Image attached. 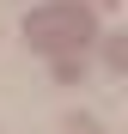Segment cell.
<instances>
[{
	"label": "cell",
	"instance_id": "7a4b0ae2",
	"mask_svg": "<svg viewBox=\"0 0 128 134\" xmlns=\"http://www.w3.org/2000/svg\"><path fill=\"white\" fill-rule=\"evenodd\" d=\"M55 79H61V85L85 79V55H73V49H67V55H55Z\"/></svg>",
	"mask_w": 128,
	"mask_h": 134
},
{
	"label": "cell",
	"instance_id": "277c9868",
	"mask_svg": "<svg viewBox=\"0 0 128 134\" xmlns=\"http://www.w3.org/2000/svg\"><path fill=\"white\" fill-rule=\"evenodd\" d=\"M61 134H98V122H92V116H79V110H73V116H61Z\"/></svg>",
	"mask_w": 128,
	"mask_h": 134
},
{
	"label": "cell",
	"instance_id": "6da1fadb",
	"mask_svg": "<svg viewBox=\"0 0 128 134\" xmlns=\"http://www.w3.org/2000/svg\"><path fill=\"white\" fill-rule=\"evenodd\" d=\"M25 43L31 49H49V55H67L92 43V12L85 6H43L25 18Z\"/></svg>",
	"mask_w": 128,
	"mask_h": 134
},
{
	"label": "cell",
	"instance_id": "3957f363",
	"mask_svg": "<svg viewBox=\"0 0 128 134\" xmlns=\"http://www.w3.org/2000/svg\"><path fill=\"white\" fill-rule=\"evenodd\" d=\"M104 67H110V73H122V67H128V43H122V37L104 43Z\"/></svg>",
	"mask_w": 128,
	"mask_h": 134
}]
</instances>
